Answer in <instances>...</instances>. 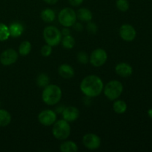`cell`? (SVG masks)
<instances>
[{
	"mask_svg": "<svg viewBox=\"0 0 152 152\" xmlns=\"http://www.w3.org/2000/svg\"><path fill=\"white\" fill-rule=\"evenodd\" d=\"M104 85L102 80L96 75L85 77L80 84V90L88 97H96L102 93Z\"/></svg>",
	"mask_w": 152,
	"mask_h": 152,
	"instance_id": "1",
	"label": "cell"
},
{
	"mask_svg": "<svg viewBox=\"0 0 152 152\" xmlns=\"http://www.w3.org/2000/svg\"><path fill=\"white\" fill-rule=\"evenodd\" d=\"M42 97L45 103L47 105H56L62 98V90L56 85H48L44 88Z\"/></svg>",
	"mask_w": 152,
	"mask_h": 152,
	"instance_id": "2",
	"label": "cell"
},
{
	"mask_svg": "<svg viewBox=\"0 0 152 152\" xmlns=\"http://www.w3.org/2000/svg\"><path fill=\"white\" fill-rule=\"evenodd\" d=\"M52 133L56 139L65 140L71 134V126L68 122L65 120H59L53 123Z\"/></svg>",
	"mask_w": 152,
	"mask_h": 152,
	"instance_id": "3",
	"label": "cell"
},
{
	"mask_svg": "<svg viewBox=\"0 0 152 152\" xmlns=\"http://www.w3.org/2000/svg\"><path fill=\"white\" fill-rule=\"evenodd\" d=\"M123 91V86L117 80L108 83L104 88V94L110 100H115L120 96Z\"/></svg>",
	"mask_w": 152,
	"mask_h": 152,
	"instance_id": "4",
	"label": "cell"
},
{
	"mask_svg": "<svg viewBox=\"0 0 152 152\" xmlns=\"http://www.w3.org/2000/svg\"><path fill=\"white\" fill-rule=\"evenodd\" d=\"M62 33L54 26L46 27L43 31V37L45 41L48 45L52 46H56L62 40Z\"/></svg>",
	"mask_w": 152,
	"mask_h": 152,
	"instance_id": "5",
	"label": "cell"
},
{
	"mask_svg": "<svg viewBox=\"0 0 152 152\" xmlns=\"http://www.w3.org/2000/svg\"><path fill=\"white\" fill-rule=\"evenodd\" d=\"M58 19H59V23L62 26L69 28V27L73 26V25L77 21V13L72 8L65 7L60 10Z\"/></svg>",
	"mask_w": 152,
	"mask_h": 152,
	"instance_id": "6",
	"label": "cell"
},
{
	"mask_svg": "<svg viewBox=\"0 0 152 152\" xmlns=\"http://www.w3.org/2000/svg\"><path fill=\"white\" fill-rule=\"evenodd\" d=\"M108 55L106 51L102 48H97L92 51L89 60L91 64L95 67H100L106 62Z\"/></svg>",
	"mask_w": 152,
	"mask_h": 152,
	"instance_id": "7",
	"label": "cell"
},
{
	"mask_svg": "<svg viewBox=\"0 0 152 152\" xmlns=\"http://www.w3.org/2000/svg\"><path fill=\"white\" fill-rule=\"evenodd\" d=\"M38 120L43 126H52L56 121V114L52 110H44L38 115Z\"/></svg>",
	"mask_w": 152,
	"mask_h": 152,
	"instance_id": "8",
	"label": "cell"
},
{
	"mask_svg": "<svg viewBox=\"0 0 152 152\" xmlns=\"http://www.w3.org/2000/svg\"><path fill=\"white\" fill-rule=\"evenodd\" d=\"M18 59V53L14 49L9 48L4 50L0 55V62L3 65H10L14 64Z\"/></svg>",
	"mask_w": 152,
	"mask_h": 152,
	"instance_id": "9",
	"label": "cell"
},
{
	"mask_svg": "<svg viewBox=\"0 0 152 152\" xmlns=\"http://www.w3.org/2000/svg\"><path fill=\"white\" fill-rule=\"evenodd\" d=\"M83 143L86 148L90 150H95L99 148L101 140L100 138L94 134H87L83 137Z\"/></svg>",
	"mask_w": 152,
	"mask_h": 152,
	"instance_id": "10",
	"label": "cell"
},
{
	"mask_svg": "<svg viewBox=\"0 0 152 152\" xmlns=\"http://www.w3.org/2000/svg\"><path fill=\"white\" fill-rule=\"evenodd\" d=\"M120 37L124 41L132 42L135 39L137 36V32L135 28L132 25L129 24L123 25L120 28Z\"/></svg>",
	"mask_w": 152,
	"mask_h": 152,
	"instance_id": "11",
	"label": "cell"
},
{
	"mask_svg": "<svg viewBox=\"0 0 152 152\" xmlns=\"http://www.w3.org/2000/svg\"><path fill=\"white\" fill-rule=\"evenodd\" d=\"M80 117V111L74 106H68L62 111V117L63 120L67 122H74L77 120Z\"/></svg>",
	"mask_w": 152,
	"mask_h": 152,
	"instance_id": "12",
	"label": "cell"
},
{
	"mask_svg": "<svg viewBox=\"0 0 152 152\" xmlns=\"http://www.w3.org/2000/svg\"><path fill=\"white\" fill-rule=\"evenodd\" d=\"M115 72L122 77H129L133 73V68L126 62H120L115 67Z\"/></svg>",
	"mask_w": 152,
	"mask_h": 152,
	"instance_id": "13",
	"label": "cell"
},
{
	"mask_svg": "<svg viewBox=\"0 0 152 152\" xmlns=\"http://www.w3.org/2000/svg\"><path fill=\"white\" fill-rule=\"evenodd\" d=\"M59 74L62 78L64 79H71L74 76V70L71 65H67V64H63L59 66Z\"/></svg>",
	"mask_w": 152,
	"mask_h": 152,
	"instance_id": "14",
	"label": "cell"
},
{
	"mask_svg": "<svg viewBox=\"0 0 152 152\" xmlns=\"http://www.w3.org/2000/svg\"><path fill=\"white\" fill-rule=\"evenodd\" d=\"M77 18H78L82 22H88L92 20L93 15L91 11L86 7H83L77 10Z\"/></svg>",
	"mask_w": 152,
	"mask_h": 152,
	"instance_id": "15",
	"label": "cell"
},
{
	"mask_svg": "<svg viewBox=\"0 0 152 152\" xmlns=\"http://www.w3.org/2000/svg\"><path fill=\"white\" fill-rule=\"evenodd\" d=\"M10 36L12 37H19L24 31L23 25L19 22H13L8 27Z\"/></svg>",
	"mask_w": 152,
	"mask_h": 152,
	"instance_id": "16",
	"label": "cell"
},
{
	"mask_svg": "<svg viewBox=\"0 0 152 152\" xmlns=\"http://www.w3.org/2000/svg\"><path fill=\"white\" fill-rule=\"evenodd\" d=\"M60 151L62 152H77L78 146L73 141H65L60 145Z\"/></svg>",
	"mask_w": 152,
	"mask_h": 152,
	"instance_id": "17",
	"label": "cell"
},
{
	"mask_svg": "<svg viewBox=\"0 0 152 152\" xmlns=\"http://www.w3.org/2000/svg\"><path fill=\"white\" fill-rule=\"evenodd\" d=\"M56 14L55 12L50 8H46L42 11L41 18L45 22H52L55 19Z\"/></svg>",
	"mask_w": 152,
	"mask_h": 152,
	"instance_id": "18",
	"label": "cell"
},
{
	"mask_svg": "<svg viewBox=\"0 0 152 152\" xmlns=\"http://www.w3.org/2000/svg\"><path fill=\"white\" fill-rule=\"evenodd\" d=\"M11 121V116L10 113L4 109H0V126L4 127L10 124Z\"/></svg>",
	"mask_w": 152,
	"mask_h": 152,
	"instance_id": "19",
	"label": "cell"
},
{
	"mask_svg": "<svg viewBox=\"0 0 152 152\" xmlns=\"http://www.w3.org/2000/svg\"><path fill=\"white\" fill-rule=\"evenodd\" d=\"M113 109L117 114H123L127 110V104L123 100H117L113 105Z\"/></svg>",
	"mask_w": 152,
	"mask_h": 152,
	"instance_id": "20",
	"label": "cell"
},
{
	"mask_svg": "<svg viewBox=\"0 0 152 152\" xmlns=\"http://www.w3.org/2000/svg\"><path fill=\"white\" fill-rule=\"evenodd\" d=\"M61 42H62V46L66 49L73 48L74 45H75V39L71 35L64 36L63 38H62Z\"/></svg>",
	"mask_w": 152,
	"mask_h": 152,
	"instance_id": "21",
	"label": "cell"
},
{
	"mask_svg": "<svg viewBox=\"0 0 152 152\" xmlns=\"http://www.w3.org/2000/svg\"><path fill=\"white\" fill-rule=\"evenodd\" d=\"M31 50V44L28 41H24L19 47V53L22 56H27Z\"/></svg>",
	"mask_w": 152,
	"mask_h": 152,
	"instance_id": "22",
	"label": "cell"
},
{
	"mask_svg": "<svg viewBox=\"0 0 152 152\" xmlns=\"http://www.w3.org/2000/svg\"><path fill=\"white\" fill-rule=\"evenodd\" d=\"M50 79L46 74H40L37 78V84L39 88H45L49 85Z\"/></svg>",
	"mask_w": 152,
	"mask_h": 152,
	"instance_id": "23",
	"label": "cell"
},
{
	"mask_svg": "<svg viewBox=\"0 0 152 152\" xmlns=\"http://www.w3.org/2000/svg\"><path fill=\"white\" fill-rule=\"evenodd\" d=\"M10 37L8 27L3 23H0V41H5Z\"/></svg>",
	"mask_w": 152,
	"mask_h": 152,
	"instance_id": "24",
	"label": "cell"
},
{
	"mask_svg": "<svg viewBox=\"0 0 152 152\" xmlns=\"http://www.w3.org/2000/svg\"><path fill=\"white\" fill-rule=\"evenodd\" d=\"M116 6L119 10L126 12L129 8V2L128 0H116Z\"/></svg>",
	"mask_w": 152,
	"mask_h": 152,
	"instance_id": "25",
	"label": "cell"
},
{
	"mask_svg": "<svg viewBox=\"0 0 152 152\" xmlns=\"http://www.w3.org/2000/svg\"><path fill=\"white\" fill-rule=\"evenodd\" d=\"M77 59H78V61L80 63L83 64V65L87 64L89 60L88 56L87 53L84 51H80L77 53Z\"/></svg>",
	"mask_w": 152,
	"mask_h": 152,
	"instance_id": "26",
	"label": "cell"
},
{
	"mask_svg": "<svg viewBox=\"0 0 152 152\" xmlns=\"http://www.w3.org/2000/svg\"><path fill=\"white\" fill-rule=\"evenodd\" d=\"M52 53V46L49 45H43L42 48H41V53L43 56L47 57L49 56Z\"/></svg>",
	"mask_w": 152,
	"mask_h": 152,
	"instance_id": "27",
	"label": "cell"
},
{
	"mask_svg": "<svg viewBox=\"0 0 152 152\" xmlns=\"http://www.w3.org/2000/svg\"><path fill=\"white\" fill-rule=\"evenodd\" d=\"M86 28H87V31L90 33L91 34H95L98 31L97 26L95 23H93L91 22H88V25L86 26Z\"/></svg>",
	"mask_w": 152,
	"mask_h": 152,
	"instance_id": "28",
	"label": "cell"
},
{
	"mask_svg": "<svg viewBox=\"0 0 152 152\" xmlns=\"http://www.w3.org/2000/svg\"><path fill=\"white\" fill-rule=\"evenodd\" d=\"M68 1H69L70 4L72 6L77 7V6H80L83 2L84 0H68Z\"/></svg>",
	"mask_w": 152,
	"mask_h": 152,
	"instance_id": "29",
	"label": "cell"
},
{
	"mask_svg": "<svg viewBox=\"0 0 152 152\" xmlns=\"http://www.w3.org/2000/svg\"><path fill=\"white\" fill-rule=\"evenodd\" d=\"M73 28H74V29L76 30L77 31H83V25H82L80 22H77L73 25Z\"/></svg>",
	"mask_w": 152,
	"mask_h": 152,
	"instance_id": "30",
	"label": "cell"
},
{
	"mask_svg": "<svg viewBox=\"0 0 152 152\" xmlns=\"http://www.w3.org/2000/svg\"><path fill=\"white\" fill-rule=\"evenodd\" d=\"M62 35L63 36H67V35H70V33H71V31H70V30L68 29L67 27H65V28H64L63 29H62Z\"/></svg>",
	"mask_w": 152,
	"mask_h": 152,
	"instance_id": "31",
	"label": "cell"
},
{
	"mask_svg": "<svg viewBox=\"0 0 152 152\" xmlns=\"http://www.w3.org/2000/svg\"><path fill=\"white\" fill-rule=\"evenodd\" d=\"M43 1L49 4H55L59 0H43Z\"/></svg>",
	"mask_w": 152,
	"mask_h": 152,
	"instance_id": "32",
	"label": "cell"
},
{
	"mask_svg": "<svg viewBox=\"0 0 152 152\" xmlns=\"http://www.w3.org/2000/svg\"><path fill=\"white\" fill-rule=\"evenodd\" d=\"M148 115L150 118L152 119V108H150L148 111Z\"/></svg>",
	"mask_w": 152,
	"mask_h": 152,
	"instance_id": "33",
	"label": "cell"
}]
</instances>
